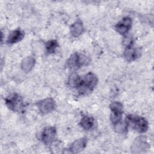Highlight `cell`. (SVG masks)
Instances as JSON below:
<instances>
[{
  "mask_svg": "<svg viewBox=\"0 0 154 154\" xmlns=\"http://www.w3.org/2000/svg\"><path fill=\"white\" fill-rule=\"evenodd\" d=\"M138 56V52L137 50L133 46L132 42L129 43L126 48H125L124 52V57L128 61H134Z\"/></svg>",
  "mask_w": 154,
  "mask_h": 154,
  "instance_id": "cell-11",
  "label": "cell"
},
{
  "mask_svg": "<svg viewBox=\"0 0 154 154\" xmlns=\"http://www.w3.org/2000/svg\"><path fill=\"white\" fill-rule=\"evenodd\" d=\"M57 134L54 127L49 126L45 128L41 134V140L45 144L48 145L52 143Z\"/></svg>",
  "mask_w": 154,
  "mask_h": 154,
  "instance_id": "cell-6",
  "label": "cell"
},
{
  "mask_svg": "<svg viewBox=\"0 0 154 154\" xmlns=\"http://www.w3.org/2000/svg\"><path fill=\"white\" fill-rule=\"evenodd\" d=\"M25 36V33L23 31L17 29L16 30L13 31L9 34L7 42L9 44H13L17 43L22 40Z\"/></svg>",
  "mask_w": 154,
  "mask_h": 154,
  "instance_id": "cell-12",
  "label": "cell"
},
{
  "mask_svg": "<svg viewBox=\"0 0 154 154\" xmlns=\"http://www.w3.org/2000/svg\"><path fill=\"white\" fill-rule=\"evenodd\" d=\"M114 125V128L116 132L120 133V134H123L125 133L127 130H128V126L126 123L122 121V120H119L114 123H113Z\"/></svg>",
  "mask_w": 154,
  "mask_h": 154,
  "instance_id": "cell-16",
  "label": "cell"
},
{
  "mask_svg": "<svg viewBox=\"0 0 154 154\" xmlns=\"http://www.w3.org/2000/svg\"><path fill=\"white\" fill-rule=\"evenodd\" d=\"M58 44L57 40H51L46 42V49L49 54H52L55 52V49L58 48Z\"/></svg>",
  "mask_w": 154,
  "mask_h": 154,
  "instance_id": "cell-17",
  "label": "cell"
},
{
  "mask_svg": "<svg viewBox=\"0 0 154 154\" xmlns=\"http://www.w3.org/2000/svg\"><path fill=\"white\" fill-rule=\"evenodd\" d=\"M94 125V120L92 117L86 116H84L80 122V125L85 130H90Z\"/></svg>",
  "mask_w": 154,
  "mask_h": 154,
  "instance_id": "cell-14",
  "label": "cell"
},
{
  "mask_svg": "<svg viewBox=\"0 0 154 154\" xmlns=\"http://www.w3.org/2000/svg\"><path fill=\"white\" fill-rule=\"evenodd\" d=\"M144 140V137H140L135 140L132 146V150L134 152L140 153L149 149V146Z\"/></svg>",
  "mask_w": 154,
  "mask_h": 154,
  "instance_id": "cell-9",
  "label": "cell"
},
{
  "mask_svg": "<svg viewBox=\"0 0 154 154\" xmlns=\"http://www.w3.org/2000/svg\"><path fill=\"white\" fill-rule=\"evenodd\" d=\"M84 31L83 24L81 21L74 22L70 26V32L73 37L79 36Z\"/></svg>",
  "mask_w": 154,
  "mask_h": 154,
  "instance_id": "cell-13",
  "label": "cell"
},
{
  "mask_svg": "<svg viewBox=\"0 0 154 154\" xmlns=\"http://www.w3.org/2000/svg\"><path fill=\"white\" fill-rule=\"evenodd\" d=\"M5 104L8 108L15 112H20L24 108V103L22 97L17 93H13L5 99Z\"/></svg>",
  "mask_w": 154,
  "mask_h": 154,
  "instance_id": "cell-4",
  "label": "cell"
},
{
  "mask_svg": "<svg viewBox=\"0 0 154 154\" xmlns=\"http://www.w3.org/2000/svg\"><path fill=\"white\" fill-rule=\"evenodd\" d=\"M109 108L112 111L110 119L112 123L122 120V116L123 111L122 104L119 102H114L110 104Z\"/></svg>",
  "mask_w": 154,
  "mask_h": 154,
  "instance_id": "cell-5",
  "label": "cell"
},
{
  "mask_svg": "<svg viewBox=\"0 0 154 154\" xmlns=\"http://www.w3.org/2000/svg\"><path fill=\"white\" fill-rule=\"evenodd\" d=\"M97 83V76L92 72H89L82 76L72 74L68 80L69 85L76 89L79 94L82 95L93 91Z\"/></svg>",
  "mask_w": 154,
  "mask_h": 154,
  "instance_id": "cell-1",
  "label": "cell"
},
{
  "mask_svg": "<svg viewBox=\"0 0 154 154\" xmlns=\"http://www.w3.org/2000/svg\"><path fill=\"white\" fill-rule=\"evenodd\" d=\"M86 145L87 139L85 138H82L74 141L68 149L70 153H79L85 148Z\"/></svg>",
  "mask_w": 154,
  "mask_h": 154,
  "instance_id": "cell-10",
  "label": "cell"
},
{
  "mask_svg": "<svg viewBox=\"0 0 154 154\" xmlns=\"http://www.w3.org/2000/svg\"><path fill=\"white\" fill-rule=\"evenodd\" d=\"M90 62V58L82 54L74 53L67 61V67L72 70H76L84 66L88 65Z\"/></svg>",
  "mask_w": 154,
  "mask_h": 154,
  "instance_id": "cell-3",
  "label": "cell"
},
{
  "mask_svg": "<svg viewBox=\"0 0 154 154\" xmlns=\"http://www.w3.org/2000/svg\"><path fill=\"white\" fill-rule=\"evenodd\" d=\"M131 25V19L130 17H126L117 23V25H116V29L119 34L125 35L130 30Z\"/></svg>",
  "mask_w": 154,
  "mask_h": 154,
  "instance_id": "cell-8",
  "label": "cell"
},
{
  "mask_svg": "<svg viewBox=\"0 0 154 154\" xmlns=\"http://www.w3.org/2000/svg\"><path fill=\"white\" fill-rule=\"evenodd\" d=\"M125 123L128 126L139 133H144L148 129V122L146 119L136 115H128Z\"/></svg>",
  "mask_w": 154,
  "mask_h": 154,
  "instance_id": "cell-2",
  "label": "cell"
},
{
  "mask_svg": "<svg viewBox=\"0 0 154 154\" xmlns=\"http://www.w3.org/2000/svg\"><path fill=\"white\" fill-rule=\"evenodd\" d=\"M35 64V59L32 57L25 58L22 62V69L23 71L28 72L30 71Z\"/></svg>",
  "mask_w": 154,
  "mask_h": 154,
  "instance_id": "cell-15",
  "label": "cell"
},
{
  "mask_svg": "<svg viewBox=\"0 0 154 154\" xmlns=\"http://www.w3.org/2000/svg\"><path fill=\"white\" fill-rule=\"evenodd\" d=\"M55 102L51 98H47L40 100L37 103V107L42 114H46L54 110L55 108Z\"/></svg>",
  "mask_w": 154,
  "mask_h": 154,
  "instance_id": "cell-7",
  "label": "cell"
}]
</instances>
